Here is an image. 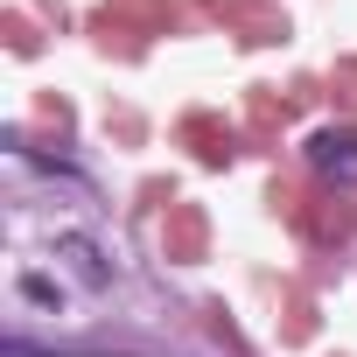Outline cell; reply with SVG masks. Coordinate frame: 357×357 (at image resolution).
Masks as SVG:
<instances>
[{"instance_id": "6da1fadb", "label": "cell", "mask_w": 357, "mask_h": 357, "mask_svg": "<svg viewBox=\"0 0 357 357\" xmlns=\"http://www.w3.org/2000/svg\"><path fill=\"white\" fill-rule=\"evenodd\" d=\"M308 161H315V175H329V183H357V133H315Z\"/></svg>"}, {"instance_id": "7a4b0ae2", "label": "cell", "mask_w": 357, "mask_h": 357, "mask_svg": "<svg viewBox=\"0 0 357 357\" xmlns=\"http://www.w3.org/2000/svg\"><path fill=\"white\" fill-rule=\"evenodd\" d=\"M63 259L77 266V280H84V287H105V266H98V252H91L84 238H63Z\"/></svg>"}]
</instances>
